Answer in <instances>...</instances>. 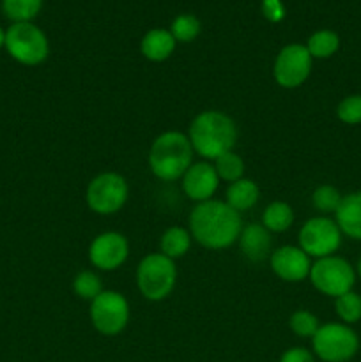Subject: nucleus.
<instances>
[{
	"instance_id": "nucleus-5",
	"label": "nucleus",
	"mask_w": 361,
	"mask_h": 362,
	"mask_svg": "<svg viewBox=\"0 0 361 362\" xmlns=\"http://www.w3.org/2000/svg\"><path fill=\"white\" fill-rule=\"evenodd\" d=\"M6 49L16 62L23 66H38L45 62L50 53L45 32L30 21L13 23L6 30Z\"/></svg>"
},
{
	"instance_id": "nucleus-29",
	"label": "nucleus",
	"mask_w": 361,
	"mask_h": 362,
	"mask_svg": "<svg viewBox=\"0 0 361 362\" xmlns=\"http://www.w3.org/2000/svg\"><path fill=\"white\" fill-rule=\"evenodd\" d=\"M336 117L343 124L357 126L361 124V94H353L343 98L336 106Z\"/></svg>"
},
{
	"instance_id": "nucleus-14",
	"label": "nucleus",
	"mask_w": 361,
	"mask_h": 362,
	"mask_svg": "<svg viewBox=\"0 0 361 362\" xmlns=\"http://www.w3.org/2000/svg\"><path fill=\"white\" fill-rule=\"evenodd\" d=\"M219 186V177L209 163H193L183 175V189L190 200L202 204L212 200Z\"/></svg>"
},
{
	"instance_id": "nucleus-33",
	"label": "nucleus",
	"mask_w": 361,
	"mask_h": 362,
	"mask_svg": "<svg viewBox=\"0 0 361 362\" xmlns=\"http://www.w3.org/2000/svg\"><path fill=\"white\" fill-rule=\"evenodd\" d=\"M356 274L361 278V258H360V262H357V265H356Z\"/></svg>"
},
{
	"instance_id": "nucleus-28",
	"label": "nucleus",
	"mask_w": 361,
	"mask_h": 362,
	"mask_svg": "<svg viewBox=\"0 0 361 362\" xmlns=\"http://www.w3.org/2000/svg\"><path fill=\"white\" fill-rule=\"evenodd\" d=\"M289 327L299 338H314L315 332L321 327V324H319V318L314 313H310L306 310H299L290 315Z\"/></svg>"
},
{
	"instance_id": "nucleus-31",
	"label": "nucleus",
	"mask_w": 361,
	"mask_h": 362,
	"mask_svg": "<svg viewBox=\"0 0 361 362\" xmlns=\"http://www.w3.org/2000/svg\"><path fill=\"white\" fill-rule=\"evenodd\" d=\"M280 362H314V356L311 352H308L306 349H301V346H296V349H289L282 356Z\"/></svg>"
},
{
	"instance_id": "nucleus-8",
	"label": "nucleus",
	"mask_w": 361,
	"mask_h": 362,
	"mask_svg": "<svg viewBox=\"0 0 361 362\" xmlns=\"http://www.w3.org/2000/svg\"><path fill=\"white\" fill-rule=\"evenodd\" d=\"M127 182L115 172L96 175L87 187V205L96 214L110 216L119 212L127 200Z\"/></svg>"
},
{
	"instance_id": "nucleus-17",
	"label": "nucleus",
	"mask_w": 361,
	"mask_h": 362,
	"mask_svg": "<svg viewBox=\"0 0 361 362\" xmlns=\"http://www.w3.org/2000/svg\"><path fill=\"white\" fill-rule=\"evenodd\" d=\"M176 39L165 28H152L142 39V53L151 62H163L176 49Z\"/></svg>"
},
{
	"instance_id": "nucleus-24",
	"label": "nucleus",
	"mask_w": 361,
	"mask_h": 362,
	"mask_svg": "<svg viewBox=\"0 0 361 362\" xmlns=\"http://www.w3.org/2000/svg\"><path fill=\"white\" fill-rule=\"evenodd\" d=\"M335 311L343 324H356L361 320V296L356 292H347L335 299Z\"/></svg>"
},
{
	"instance_id": "nucleus-13",
	"label": "nucleus",
	"mask_w": 361,
	"mask_h": 362,
	"mask_svg": "<svg viewBox=\"0 0 361 362\" xmlns=\"http://www.w3.org/2000/svg\"><path fill=\"white\" fill-rule=\"evenodd\" d=\"M273 272L287 283H299L310 276V257L297 246H282L269 257Z\"/></svg>"
},
{
	"instance_id": "nucleus-20",
	"label": "nucleus",
	"mask_w": 361,
	"mask_h": 362,
	"mask_svg": "<svg viewBox=\"0 0 361 362\" xmlns=\"http://www.w3.org/2000/svg\"><path fill=\"white\" fill-rule=\"evenodd\" d=\"M294 223V211L285 202H273L265 207L262 214V225L265 226L268 232L282 233L292 226Z\"/></svg>"
},
{
	"instance_id": "nucleus-10",
	"label": "nucleus",
	"mask_w": 361,
	"mask_h": 362,
	"mask_svg": "<svg viewBox=\"0 0 361 362\" xmlns=\"http://www.w3.org/2000/svg\"><path fill=\"white\" fill-rule=\"evenodd\" d=\"M130 320V304L122 293L103 290L91 303V322L98 332L115 336L124 331Z\"/></svg>"
},
{
	"instance_id": "nucleus-11",
	"label": "nucleus",
	"mask_w": 361,
	"mask_h": 362,
	"mask_svg": "<svg viewBox=\"0 0 361 362\" xmlns=\"http://www.w3.org/2000/svg\"><path fill=\"white\" fill-rule=\"evenodd\" d=\"M311 73V55L303 45H289L276 55L273 76L283 88H297Z\"/></svg>"
},
{
	"instance_id": "nucleus-30",
	"label": "nucleus",
	"mask_w": 361,
	"mask_h": 362,
	"mask_svg": "<svg viewBox=\"0 0 361 362\" xmlns=\"http://www.w3.org/2000/svg\"><path fill=\"white\" fill-rule=\"evenodd\" d=\"M262 14L269 21L276 23V21H282L283 16H285V7H283L282 0H262Z\"/></svg>"
},
{
	"instance_id": "nucleus-25",
	"label": "nucleus",
	"mask_w": 361,
	"mask_h": 362,
	"mask_svg": "<svg viewBox=\"0 0 361 362\" xmlns=\"http://www.w3.org/2000/svg\"><path fill=\"white\" fill-rule=\"evenodd\" d=\"M73 290L80 299L91 300L92 303L103 292L101 278L92 271L78 272L76 278L73 279Z\"/></svg>"
},
{
	"instance_id": "nucleus-32",
	"label": "nucleus",
	"mask_w": 361,
	"mask_h": 362,
	"mask_svg": "<svg viewBox=\"0 0 361 362\" xmlns=\"http://www.w3.org/2000/svg\"><path fill=\"white\" fill-rule=\"evenodd\" d=\"M4 45H6V32H4V28L0 27V48H2Z\"/></svg>"
},
{
	"instance_id": "nucleus-7",
	"label": "nucleus",
	"mask_w": 361,
	"mask_h": 362,
	"mask_svg": "<svg viewBox=\"0 0 361 362\" xmlns=\"http://www.w3.org/2000/svg\"><path fill=\"white\" fill-rule=\"evenodd\" d=\"M308 278L319 292L336 299L353 290L356 283V271L345 258L331 255L315 260Z\"/></svg>"
},
{
	"instance_id": "nucleus-1",
	"label": "nucleus",
	"mask_w": 361,
	"mask_h": 362,
	"mask_svg": "<svg viewBox=\"0 0 361 362\" xmlns=\"http://www.w3.org/2000/svg\"><path fill=\"white\" fill-rule=\"evenodd\" d=\"M241 214L227 202L207 200L197 204L190 214V233L207 250H225L241 235Z\"/></svg>"
},
{
	"instance_id": "nucleus-19",
	"label": "nucleus",
	"mask_w": 361,
	"mask_h": 362,
	"mask_svg": "<svg viewBox=\"0 0 361 362\" xmlns=\"http://www.w3.org/2000/svg\"><path fill=\"white\" fill-rule=\"evenodd\" d=\"M191 240H193V237L186 228L170 226L161 235V240H159V250H161L159 253L168 257L170 260H176V258L184 257L190 251Z\"/></svg>"
},
{
	"instance_id": "nucleus-21",
	"label": "nucleus",
	"mask_w": 361,
	"mask_h": 362,
	"mask_svg": "<svg viewBox=\"0 0 361 362\" xmlns=\"http://www.w3.org/2000/svg\"><path fill=\"white\" fill-rule=\"evenodd\" d=\"M340 48V37L333 30H319L311 34L308 39L306 49L310 52L311 59H329L335 55Z\"/></svg>"
},
{
	"instance_id": "nucleus-9",
	"label": "nucleus",
	"mask_w": 361,
	"mask_h": 362,
	"mask_svg": "<svg viewBox=\"0 0 361 362\" xmlns=\"http://www.w3.org/2000/svg\"><path fill=\"white\" fill-rule=\"evenodd\" d=\"M342 244V232L335 219L317 216L311 218L301 226L299 230V247L310 258L331 257L338 251Z\"/></svg>"
},
{
	"instance_id": "nucleus-12",
	"label": "nucleus",
	"mask_w": 361,
	"mask_h": 362,
	"mask_svg": "<svg viewBox=\"0 0 361 362\" xmlns=\"http://www.w3.org/2000/svg\"><path fill=\"white\" fill-rule=\"evenodd\" d=\"M130 255L127 239L119 232H105L96 237L88 247V260L101 271H115Z\"/></svg>"
},
{
	"instance_id": "nucleus-22",
	"label": "nucleus",
	"mask_w": 361,
	"mask_h": 362,
	"mask_svg": "<svg viewBox=\"0 0 361 362\" xmlns=\"http://www.w3.org/2000/svg\"><path fill=\"white\" fill-rule=\"evenodd\" d=\"M42 0H2V11L14 23H25L38 16Z\"/></svg>"
},
{
	"instance_id": "nucleus-3",
	"label": "nucleus",
	"mask_w": 361,
	"mask_h": 362,
	"mask_svg": "<svg viewBox=\"0 0 361 362\" xmlns=\"http://www.w3.org/2000/svg\"><path fill=\"white\" fill-rule=\"evenodd\" d=\"M193 152L188 134L166 131L152 141L149 151V168L158 179L166 182L183 179L186 170L193 165Z\"/></svg>"
},
{
	"instance_id": "nucleus-23",
	"label": "nucleus",
	"mask_w": 361,
	"mask_h": 362,
	"mask_svg": "<svg viewBox=\"0 0 361 362\" xmlns=\"http://www.w3.org/2000/svg\"><path fill=\"white\" fill-rule=\"evenodd\" d=\"M212 166H214L219 180H225V182H237L244 175V161L234 151L225 152L219 158H216Z\"/></svg>"
},
{
	"instance_id": "nucleus-15",
	"label": "nucleus",
	"mask_w": 361,
	"mask_h": 362,
	"mask_svg": "<svg viewBox=\"0 0 361 362\" xmlns=\"http://www.w3.org/2000/svg\"><path fill=\"white\" fill-rule=\"evenodd\" d=\"M239 247L250 262H262L271 257V232L262 223H251L241 230Z\"/></svg>"
},
{
	"instance_id": "nucleus-18",
	"label": "nucleus",
	"mask_w": 361,
	"mask_h": 362,
	"mask_svg": "<svg viewBox=\"0 0 361 362\" xmlns=\"http://www.w3.org/2000/svg\"><path fill=\"white\" fill-rule=\"evenodd\" d=\"M260 198V189L257 184L250 179H239L237 182H232L227 189V204L237 212L248 211V209L255 207Z\"/></svg>"
},
{
	"instance_id": "nucleus-16",
	"label": "nucleus",
	"mask_w": 361,
	"mask_h": 362,
	"mask_svg": "<svg viewBox=\"0 0 361 362\" xmlns=\"http://www.w3.org/2000/svg\"><path fill=\"white\" fill-rule=\"evenodd\" d=\"M335 221L342 235L361 240V191L345 194L335 212Z\"/></svg>"
},
{
	"instance_id": "nucleus-6",
	"label": "nucleus",
	"mask_w": 361,
	"mask_h": 362,
	"mask_svg": "<svg viewBox=\"0 0 361 362\" xmlns=\"http://www.w3.org/2000/svg\"><path fill=\"white\" fill-rule=\"evenodd\" d=\"M311 345L319 359L324 362H347L356 356L360 338L349 325L329 322L319 327Z\"/></svg>"
},
{
	"instance_id": "nucleus-26",
	"label": "nucleus",
	"mask_w": 361,
	"mask_h": 362,
	"mask_svg": "<svg viewBox=\"0 0 361 362\" xmlns=\"http://www.w3.org/2000/svg\"><path fill=\"white\" fill-rule=\"evenodd\" d=\"M342 194L336 189L335 186H329V184H324V186H319L317 189L311 194V204L322 214H335L336 209L340 207V202H342Z\"/></svg>"
},
{
	"instance_id": "nucleus-27",
	"label": "nucleus",
	"mask_w": 361,
	"mask_h": 362,
	"mask_svg": "<svg viewBox=\"0 0 361 362\" xmlns=\"http://www.w3.org/2000/svg\"><path fill=\"white\" fill-rule=\"evenodd\" d=\"M170 34L176 41L191 42L198 34H200V21L193 14H180L172 21Z\"/></svg>"
},
{
	"instance_id": "nucleus-2",
	"label": "nucleus",
	"mask_w": 361,
	"mask_h": 362,
	"mask_svg": "<svg viewBox=\"0 0 361 362\" xmlns=\"http://www.w3.org/2000/svg\"><path fill=\"white\" fill-rule=\"evenodd\" d=\"M188 138L198 156L214 161L216 158L234 148L237 141V126L227 113L209 110L195 117Z\"/></svg>"
},
{
	"instance_id": "nucleus-4",
	"label": "nucleus",
	"mask_w": 361,
	"mask_h": 362,
	"mask_svg": "<svg viewBox=\"0 0 361 362\" xmlns=\"http://www.w3.org/2000/svg\"><path fill=\"white\" fill-rule=\"evenodd\" d=\"M177 281V267L173 260L161 253H151L140 262L137 271V285L142 296L152 303L166 299Z\"/></svg>"
}]
</instances>
